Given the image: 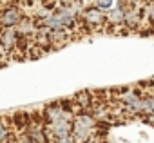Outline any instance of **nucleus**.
Masks as SVG:
<instances>
[{
  "label": "nucleus",
  "instance_id": "1",
  "mask_svg": "<svg viewBox=\"0 0 154 143\" xmlns=\"http://www.w3.org/2000/svg\"><path fill=\"white\" fill-rule=\"evenodd\" d=\"M44 29H72L76 24V8L58 6L38 22Z\"/></svg>",
  "mask_w": 154,
  "mask_h": 143
},
{
  "label": "nucleus",
  "instance_id": "2",
  "mask_svg": "<svg viewBox=\"0 0 154 143\" xmlns=\"http://www.w3.org/2000/svg\"><path fill=\"white\" fill-rule=\"evenodd\" d=\"M96 129V120L91 114H78L72 120V136L76 139V143H89L93 134Z\"/></svg>",
  "mask_w": 154,
  "mask_h": 143
},
{
  "label": "nucleus",
  "instance_id": "3",
  "mask_svg": "<svg viewBox=\"0 0 154 143\" xmlns=\"http://www.w3.org/2000/svg\"><path fill=\"white\" fill-rule=\"evenodd\" d=\"M141 100H143V96L136 89H127L120 94V105L131 116L141 114Z\"/></svg>",
  "mask_w": 154,
  "mask_h": 143
},
{
  "label": "nucleus",
  "instance_id": "4",
  "mask_svg": "<svg viewBox=\"0 0 154 143\" xmlns=\"http://www.w3.org/2000/svg\"><path fill=\"white\" fill-rule=\"evenodd\" d=\"M82 20L89 27H100V26L107 24V15L98 6H89L82 11Z\"/></svg>",
  "mask_w": 154,
  "mask_h": 143
},
{
  "label": "nucleus",
  "instance_id": "5",
  "mask_svg": "<svg viewBox=\"0 0 154 143\" xmlns=\"http://www.w3.org/2000/svg\"><path fill=\"white\" fill-rule=\"evenodd\" d=\"M24 20V15L18 6H6L2 11V27H18Z\"/></svg>",
  "mask_w": 154,
  "mask_h": 143
},
{
  "label": "nucleus",
  "instance_id": "6",
  "mask_svg": "<svg viewBox=\"0 0 154 143\" xmlns=\"http://www.w3.org/2000/svg\"><path fill=\"white\" fill-rule=\"evenodd\" d=\"M94 6H98L102 11H111L114 8V0H94Z\"/></svg>",
  "mask_w": 154,
  "mask_h": 143
},
{
  "label": "nucleus",
  "instance_id": "7",
  "mask_svg": "<svg viewBox=\"0 0 154 143\" xmlns=\"http://www.w3.org/2000/svg\"><path fill=\"white\" fill-rule=\"evenodd\" d=\"M147 120H149L150 123H154V112H152V114H149V116H147Z\"/></svg>",
  "mask_w": 154,
  "mask_h": 143
}]
</instances>
